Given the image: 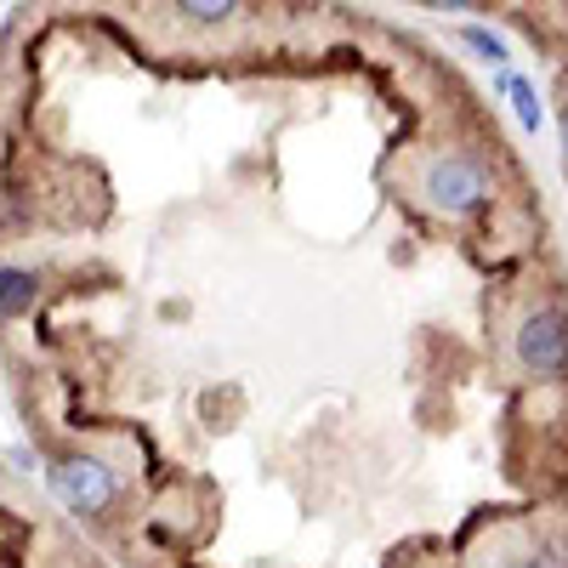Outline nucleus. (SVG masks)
Masks as SVG:
<instances>
[{"mask_svg":"<svg viewBox=\"0 0 568 568\" xmlns=\"http://www.w3.org/2000/svg\"><path fill=\"white\" fill-rule=\"evenodd\" d=\"M562 165H568V109H562Z\"/></svg>","mask_w":568,"mask_h":568,"instance_id":"nucleus-11","label":"nucleus"},{"mask_svg":"<svg viewBox=\"0 0 568 568\" xmlns=\"http://www.w3.org/2000/svg\"><path fill=\"white\" fill-rule=\"evenodd\" d=\"M7 460H12V466H18V471H34V455H29V449H23V444H12V449H7Z\"/></svg>","mask_w":568,"mask_h":568,"instance_id":"nucleus-9","label":"nucleus"},{"mask_svg":"<svg viewBox=\"0 0 568 568\" xmlns=\"http://www.w3.org/2000/svg\"><path fill=\"white\" fill-rule=\"evenodd\" d=\"M34 296H40L34 273H29V267H18V262H0V324L23 318V313L34 307Z\"/></svg>","mask_w":568,"mask_h":568,"instance_id":"nucleus-5","label":"nucleus"},{"mask_svg":"<svg viewBox=\"0 0 568 568\" xmlns=\"http://www.w3.org/2000/svg\"><path fill=\"white\" fill-rule=\"evenodd\" d=\"M45 489H52V500L74 517H109L120 506V471L91 455V449H74V455H58L52 466H45Z\"/></svg>","mask_w":568,"mask_h":568,"instance_id":"nucleus-2","label":"nucleus"},{"mask_svg":"<svg viewBox=\"0 0 568 568\" xmlns=\"http://www.w3.org/2000/svg\"><path fill=\"white\" fill-rule=\"evenodd\" d=\"M495 91H500V98H511L517 125H524L529 136H540L546 109H540V91H535V80H529V74H517V69H495Z\"/></svg>","mask_w":568,"mask_h":568,"instance_id":"nucleus-4","label":"nucleus"},{"mask_svg":"<svg viewBox=\"0 0 568 568\" xmlns=\"http://www.w3.org/2000/svg\"><path fill=\"white\" fill-rule=\"evenodd\" d=\"M500 568H568V535H551V540H540L529 551H517Z\"/></svg>","mask_w":568,"mask_h":568,"instance_id":"nucleus-8","label":"nucleus"},{"mask_svg":"<svg viewBox=\"0 0 568 568\" xmlns=\"http://www.w3.org/2000/svg\"><path fill=\"white\" fill-rule=\"evenodd\" d=\"M426 7H438V12H460V7H484V0H426Z\"/></svg>","mask_w":568,"mask_h":568,"instance_id":"nucleus-10","label":"nucleus"},{"mask_svg":"<svg viewBox=\"0 0 568 568\" xmlns=\"http://www.w3.org/2000/svg\"><path fill=\"white\" fill-rule=\"evenodd\" d=\"M460 45L478 63H489V69H511V45H506V34H495V29H484V23H460Z\"/></svg>","mask_w":568,"mask_h":568,"instance_id":"nucleus-6","label":"nucleus"},{"mask_svg":"<svg viewBox=\"0 0 568 568\" xmlns=\"http://www.w3.org/2000/svg\"><path fill=\"white\" fill-rule=\"evenodd\" d=\"M415 194L420 205L444 216V222H466L478 216L489 200H495V171L484 154H466V149H449V154H433L415 176Z\"/></svg>","mask_w":568,"mask_h":568,"instance_id":"nucleus-1","label":"nucleus"},{"mask_svg":"<svg viewBox=\"0 0 568 568\" xmlns=\"http://www.w3.org/2000/svg\"><path fill=\"white\" fill-rule=\"evenodd\" d=\"M511 353L535 382H568V307L535 302L511 329Z\"/></svg>","mask_w":568,"mask_h":568,"instance_id":"nucleus-3","label":"nucleus"},{"mask_svg":"<svg viewBox=\"0 0 568 568\" xmlns=\"http://www.w3.org/2000/svg\"><path fill=\"white\" fill-rule=\"evenodd\" d=\"M176 12L187 23H200V29H222L245 12V0H176Z\"/></svg>","mask_w":568,"mask_h":568,"instance_id":"nucleus-7","label":"nucleus"}]
</instances>
